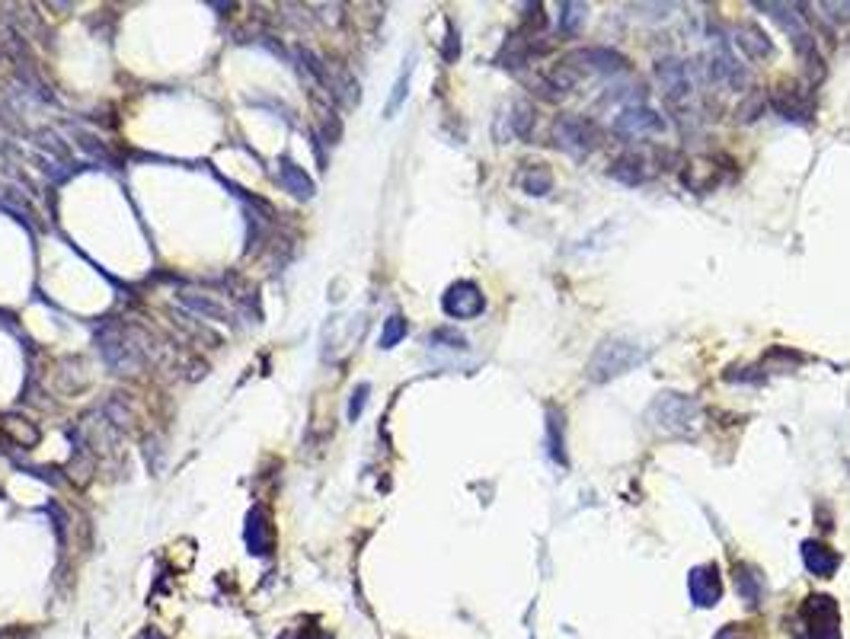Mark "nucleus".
<instances>
[{"label":"nucleus","mask_w":850,"mask_h":639,"mask_svg":"<svg viewBox=\"0 0 850 639\" xmlns=\"http://www.w3.org/2000/svg\"><path fill=\"white\" fill-rule=\"evenodd\" d=\"M643 362H646V349L643 346H636V342H630V339L611 336V339H604L601 346L592 352V358H588L585 378L592 384H608V381L620 378V374L640 368Z\"/></svg>","instance_id":"1"},{"label":"nucleus","mask_w":850,"mask_h":639,"mask_svg":"<svg viewBox=\"0 0 850 639\" xmlns=\"http://www.w3.org/2000/svg\"><path fill=\"white\" fill-rule=\"evenodd\" d=\"M100 352L106 358V365L119 374H138L147 365V346H144V333L135 330V326H119L109 323L100 333Z\"/></svg>","instance_id":"2"},{"label":"nucleus","mask_w":850,"mask_h":639,"mask_svg":"<svg viewBox=\"0 0 850 639\" xmlns=\"http://www.w3.org/2000/svg\"><path fill=\"white\" fill-rule=\"evenodd\" d=\"M649 422L662 432L688 435L700 425V403L688 393H659L649 406Z\"/></svg>","instance_id":"3"},{"label":"nucleus","mask_w":850,"mask_h":639,"mask_svg":"<svg viewBox=\"0 0 850 639\" xmlns=\"http://www.w3.org/2000/svg\"><path fill=\"white\" fill-rule=\"evenodd\" d=\"M550 138H553V144L560 147V151H566L569 157L579 160L585 154H592L595 147L601 144V131H598V125L592 119L576 116V112H566V116L553 119Z\"/></svg>","instance_id":"4"},{"label":"nucleus","mask_w":850,"mask_h":639,"mask_svg":"<svg viewBox=\"0 0 850 639\" xmlns=\"http://www.w3.org/2000/svg\"><path fill=\"white\" fill-rule=\"evenodd\" d=\"M806 639H841V617L838 604L828 595H809L803 604Z\"/></svg>","instance_id":"5"},{"label":"nucleus","mask_w":850,"mask_h":639,"mask_svg":"<svg viewBox=\"0 0 850 639\" xmlns=\"http://www.w3.org/2000/svg\"><path fill=\"white\" fill-rule=\"evenodd\" d=\"M563 64H569V68L582 77V74H617V71H627L630 61L620 52H614V48H608V45H585V48H576V52H569Z\"/></svg>","instance_id":"6"},{"label":"nucleus","mask_w":850,"mask_h":639,"mask_svg":"<svg viewBox=\"0 0 850 639\" xmlns=\"http://www.w3.org/2000/svg\"><path fill=\"white\" fill-rule=\"evenodd\" d=\"M758 7L767 10V16H771V20L793 39L796 52H803L806 58H815V39L806 26L803 7H796V4H758Z\"/></svg>","instance_id":"7"},{"label":"nucleus","mask_w":850,"mask_h":639,"mask_svg":"<svg viewBox=\"0 0 850 639\" xmlns=\"http://www.w3.org/2000/svg\"><path fill=\"white\" fill-rule=\"evenodd\" d=\"M441 310L451 320H473L486 310V294L477 282H454L441 294Z\"/></svg>","instance_id":"8"},{"label":"nucleus","mask_w":850,"mask_h":639,"mask_svg":"<svg viewBox=\"0 0 850 639\" xmlns=\"http://www.w3.org/2000/svg\"><path fill=\"white\" fill-rule=\"evenodd\" d=\"M614 131L620 138H649V135H662L665 131V119L656 109H649L643 103L636 106H624L614 119Z\"/></svg>","instance_id":"9"},{"label":"nucleus","mask_w":850,"mask_h":639,"mask_svg":"<svg viewBox=\"0 0 850 639\" xmlns=\"http://www.w3.org/2000/svg\"><path fill=\"white\" fill-rule=\"evenodd\" d=\"M704 71H707V77L713 80V84H726V87H745V68L739 61H735V55L729 52V45L719 39V36H713V45H710V52H707V58H704Z\"/></svg>","instance_id":"10"},{"label":"nucleus","mask_w":850,"mask_h":639,"mask_svg":"<svg viewBox=\"0 0 850 639\" xmlns=\"http://www.w3.org/2000/svg\"><path fill=\"white\" fill-rule=\"evenodd\" d=\"M688 592L697 608H713V604H719V598H723V576H719V566L716 563L694 566L688 576Z\"/></svg>","instance_id":"11"},{"label":"nucleus","mask_w":850,"mask_h":639,"mask_svg":"<svg viewBox=\"0 0 850 639\" xmlns=\"http://www.w3.org/2000/svg\"><path fill=\"white\" fill-rule=\"evenodd\" d=\"M656 77H659L662 90L668 93V100H675V103L694 90V68L678 58H662L656 64Z\"/></svg>","instance_id":"12"},{"label":"nucleus","mask_w":850,"mask_h":639,"mask_svg":"<svg viewBox=\"0 0 850 639\" xmlns=\"http://www.w3.org/2000/svg\"><path fill=\"white\" fill-rule=\"evenodd\" d=\"M732 42L748 61H764V58L774 55V42L767 39V32H761L755 23H735L732 26Z\"/></svg>","instance_id":"13"},{"label":"nucleus","mask_w":850,"mask_h":639,"mask_svg":"<svg viewBox=\"0 0 850 639\" xmlns=\"http://www.w3.org/2000/svg\"><path fill=\"white\" fill-rule=\"evenodd\" d=\"M247 547L253 556H269L272 547H275V528H272V518L269 512L263 509V505H256V509H250L247 515Z\"/></svg>","instance_id":"14"},{"label":"nucleus","mask_w":850,"mask_h":639,"mask_svg":"<svg viewBox=\"0 0 850 639\" xmlns=\"http://www.w3.org/2000/svg\"><path fill=\"white\" fill-rule=\"evenodd\" d=\"M179 301H183L189 310L202 314L205 320H218V323H234L237 314L234 307L227 301H218L215 294H205V291H179Z\"/></svg>","instance_id":"15"},{"label":"nucleus","mask_w":850,"mask_h":639,"mask_svg":"<svg viewBox=\"0 0 850 639\" xmlns=\"http://www.w3.org/2000/svg\"><path fill=\"white\" fill-rule=\"evenodd\" d=\"M544 448H547V454H550L553 464L569 467V454H566V422H563V409H560V406H547Z\"/></svg>","instance_id":"16"},{"label":"nucleus","mask_w":850,"mask_h":639,"mask_svg":"<svg viewBox=\"0 0 850 639\" xmlns=\"http://www.w3.org/2000/svg\"><path fill=\"white\" fill-rule=\"evenodd\" d=\"M799 553H803L806 569L812 572V576H819V579H831L838 572V566H841V556L831 547H825L822 540H803Z\"/></svg>","instance_id":"17"},{"label":"nucleus","mask_w":850,"mask_h":639,"mask_svg":"<svg viewBox=\"0 0 850 639\" xmlns=\"http://www.w3.org/2000/svg\"><path fill=\"white\" fill-rule=\"evenodd\" d=\"M279 183H282L285 192H291L294 199H301V202L314 199V192H317L314 179L304 173V167H298V163L288 160V157L279 160Z\"/></svg>","instance_id":"18"},{"label":"nucleus","mask_w":850,"mask_h":639,"mask_svg":"<svg viewBox=\"0 0 850 639\" xmlns=\"http://www.w3.org/2000/svg\"><path fill=\"white\" fill-rule=\"evenodd\" d=\"M326 93L339 100L342 106H358L362 93H358V80L342 68V64H330V84H326Z\"/></svg>","instance_id":"19"},{"label":"nucleus","mask_w":850,"mask_h":639,"mask_svg":"<svg viewBox=\"0 0 850 639\" xmlns=\"http://www.w3.org/2000/svg\"><path fill=\"white\" fill-rule=\"evenodd\" d=\"M611 176L620 179L624 186H640L652 176V170H649V160L643 154H624L620 160H614Z\"/></svg>","instance_id":"20"},{"label":"nucleus","mask_w":850,"mask_h":639,"mask_svg":"<svg viewBox=\"0 0 850 639\" xmlns=\"http://www.w3.org/2000/svg\"><path fill=\"white\" fill-rule=\"evenodd\" d=\"M771 106L780 112L783 119H790V122H799V119L806 122V116H812V106H809L796 90H790V87H777V90L771 93Z\"/></svg>","instance_id":"21"},{"label":"nucleus","mask_w":850,"mask_h":639,"mask_svg":"<svg viewBox=\"0 0 850 639\" xmlns=\"http://www.w3.org/2000/svg\"><path fill=\"white\" fill-rule=\"evenodd\" d=\"M0 432H4L16 448H36L42 432L32 425L29 419H20V416H0Z\"/></svg>","instance_id":"22"},{"label":"nucleus","mask_w":850,"mask_h":639,"mask_svg":"<svg viewBox=\"0 0 850 639\" xmlns=\"http://www.w3.org/2000/svg\"><path fill=\"white\" fill-rule=\"evenodd\" d=\"M518 186L528 195H547L553 189V173L544 163H528V167L518 173Z\"/></svg>","instance_id":"23"},{"label":"nucleus","mask_w":850,"mask_h":639,"mask_svg":"<svg viewBox=\"0 0 850 639\" xmlns=\"http://www.w3.org/2000/svg\"><path fill=\"white\" fill-rule=\"evenodd\" d=\"M735 582H739V595L745 604H761L764 595V579L758 576V569H751L745 563L735 566Z\"/></svg>","instance_id":"24"},{"label":"nucleus","mask_w":850,"mask_h":639,"mask_svg":"<svg viewBox=\"0 0 850 639\" xmlns=\"http://www.w3.org/2000/svg\"><path fill=\"white\" fill-rule=\"evenodd\" d=\"M505 119H509V135L528 138L531 128H534V106L528 100H515L509 106V116H505Z\"/></svg>","instance_id":"25"},{"label":"nucleus","mask_w":850,"mask_h":639,"mask_svg":"<svg viewBox=\"0 0 850 639\" xmlns=\"http://www.w3.org/2000/svg\"><path fill=\"white\" fill-rule=\"evenodd\" d=\"M32 138H36V144H39V151H45L48 154V160H61V163H68L71 160V151H68V144H64L61 138H58V131H52V128H36L32 131Z\"/></svg>","instance_id":"26"},{"label":"nucleus","mask_w":850,"mask_h":639,"mask_svg":"<svg viewBox=\"0 0 850 639\" xmlns=\"http://www.w3.org/2000/svg\"><path fill=\"white\" fill-rule=\"evenodd\" d=\"M410 77H413V58L406 61V68L400 71L397 84H394V93H390V100H387V109H384V116H387V119H394V116H397V109L403 106V100H406V96H410Z\"/></svg>","instance_id":"27"},{"label":"nucleus","mask_w":850,"mask_h":639,"mask_svg":"<svg viewBox=\"0 0 850 639\" xmlns=\"http://www.w3.org/2000/svg\"><path fill=\"white\" fill-rule=\"evenodd\" d=\"M0 205L4 208H13V211H20V215L32 224V227H39V211L32 208L20 192L16 189H10V186H0Z\"/></svg>","instance_id":"28"},{"label":"nucleus","mask_w":850,"mask_h":639,"mask_svg":"<svg viewBox=\"0 0 850 639\" xmlns=\"http://www.w3.org/2000/svg\"><path fill=\"white\" fill-rule=\"evenodd\" d=\"M588 7L585 4H563V16H560V32L563 36H576V32L582 29L585 23V13Z\"/></svg>","instance_id":"29"},{"label":"nucleus","mask_w":850,"mask_h":639,"mask_svg":"<svg viewBox=\"0 0 850 639\" xmlns=\"http://www.w3.org/2000/svg\"><path fill=\"white\" fill-rule=\"evenodd\" d=\"M406 330H410V326H406V320L400 314L387 317L384 330H381V349H394L400 339H406Z\"/></svg>","instance_id":"30"},{"label":"nucleus","mask_w":850,"mask_h":639,"mask_svg":"<svg viewBox=\"0 0 850 639\" xmlns=\"http://www.w3.org/2000/svg\"><path fill=\"white\" fill-rule=\"evenodd\" d=\"M342 138V122L333 109H320V141L323 144H339Z\"/></svg>","instance_id":"31"},{"label":"nucleus","mask_w":850,"mask_h":639,"mask_svg":"<svg viewBox=\"0 0 850 639\" xmlns=\"http://www.w3.org/2000/svg\"><path fill=\"white\" fill-rule=\"evenodd\" d=\"M74 138H77V144L84 147V151L90 154V157H96V160H106V163H116V157H112L109 151H106V144L103 141H96L90 131H74Z\"/></svg>","instance_id":"32"},{"label":"nucleus","mask_w":850,"mask_h":639,"mask_svg":"<svg viewBox=\"0 0 850 639\" xmlns=\"http://www.w3.org/2000/svg\"><path fill=\"white\" fill-rule=\"evenodd\" d=\"M429 342L432 346H445V349H467V339L454 330H435Z\"/></svg>","instance_id":"33"},{"label":"nucleus","mask_w":850,"mask_h":639,"mask_svg":"<svg viewBox=\"0 0 850 639\" xmlns=\"http://www.w3.org/2000/svg\"><path fill=\"white\" fill-rule=\"evenodd\" d=\"M368 393H371V384H358L352 390V400H349V422H355L358 416H362V409L368 403Z\"/></svg>","instance_id":"34"},{"label":"nucleus","mask_w":850,"mask_h":639,"mask_svg":"<svg viewBox=\"0 0 850 639\" xmlns=\"http://www.w3.org/2000/svg\"><path fill=\"white\" fill-rule=\"evenodd\" d=\"M457 55H461V39H457L454 26L448 23V48H445V61H457Z\"/></svg>","instance_id":"35"},{"label":"nucleus","mask_w":850,"mask_h":639,"mask_svg":"<svg viewBox=\"0 0 850 639\" xmlns=\"http://www.w3.org/2000/svg\"><path fill=\"white\" fill-rule=\"evenodd\" d=\"M298 633L301 639H333L330 633H323V630H317V627H304V630H294Z\"/></svg>","instance_id":"36"},{"label":"nucleus","mask_w":850,"mask_h":639,"mask_svg":"<svg viewBox=\"0 0 850 639\" xmlns=\"http://www.w3.org/2000/svg\"><path fill=\"white\" fill-rule=\"evenodd\" d=\"M141 639H170V636H163V633H160V630H157V627H147V630H144V636H141Z\"/></svg>","instance_id":"37"},{"label":"nucleus","mask_w":850,"mask_h":639,"mask_svg":"<svg viewBox=\"0 0 850 639\" xmlns=\"http://www.w3.org/2000/svg\"><path fill=\"white\" fill-rule=\"evenodd\" d=\"M719 639H739V636H735L732 630H726V633H719Z\"/></svg>","instance_id":"38"}]
</instances>
